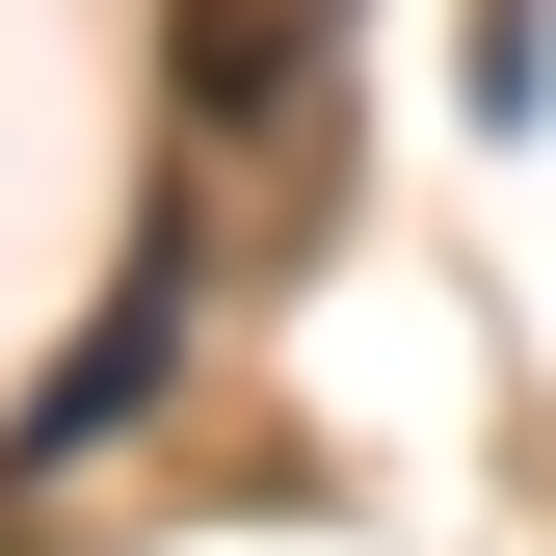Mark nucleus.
Instances as JSON below:
<instances>
[{"label": "nucleus", "mask_w": 556, "mask_h": 556, "mask_svg": "<svg viewBox=\"0 0 556 556\" xmlns=\"http://www.w3.org/2000/svg\"><path fill=\"white\" fill-rule=\"evenodd\" d=\"M186 132L318 213V0H186Z\"/></svg>", "instance_id": "obj_1"}]
</instances>
